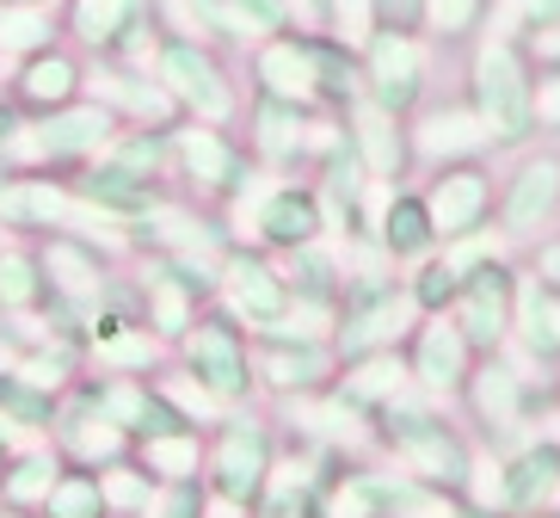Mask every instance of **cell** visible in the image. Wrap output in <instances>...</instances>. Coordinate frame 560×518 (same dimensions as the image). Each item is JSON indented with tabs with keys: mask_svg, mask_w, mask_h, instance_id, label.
I'll return each mask as SVG.
<instances>
[{
	"mask_svg": "<svg viewBox=\"0 0 560 518\" xmlns=\"http://www.w3.org/2000/svg\"><path fill=\"white\" fill-rule=\"evenodd\" d=\"M468 105H475L480 130L493 149H517L536 136V62L517 37L493 32L475 50V68H468Z\"/></svg>",
	"mask_w": 560,
	"mask_h": 518,
	"instance_id": "obj_1",
	"label": "cell"
},
{
	"mask_svg": "<svg viewBox=\"0 0 560 518\" xmlns=\"http://www.w3.org/2000/svg\"><path fill=\"white\" fill-rule=\"evenodd\" d=\"M388 445L407 457V469L419 482L431 487H462L468 482V451H462V438L450 433L444 419H431L425 407H395L388 402Z\"/></svg>",
	"mask_w": 560,
	"mask_h": 518,
	"instance_id": "obj_2",
	"label": "cell"
},
{
	"mask_svg": "<svg viewBox=\"0 0 560 518\" xmlns=\"http://www.w3.org/2000/svg\"><path fill=\"white\" fill-rule=\"evenodd\" d=\"M363 100H376L382 112L407 117L425 93V50H419V37L412 32H376L363 44Z\"/></svg>",
	"mask_w": 560,
	"mask_h": 518,
	"instance_id": "obj_3",
	"label": "cell"
},
{
	"mask_svg": "<svg viewBox=\"0 0 560 518\" xmlns=\"http://www.w3.org/2000/svg\"><path fill=\"white\" fill-rule=\"evenodd\" d=\"M511 302H517V278H511L499 260H480V266H468L462 272V290H456V327H462V339L475 352H493L499 339L511 334Z\"/></svg>",
	"mask_w": 560,
	"mask_h": 518,
	"instance_id": "obj_4",
	"label": "cell"
},
{
	"mask_svg": "<svg viewBox=\"0 0 560 518\" xmlns=\"http://www.w3.org/2000/svg\"><path fill=\"white\" fill-rule=\"evenodd\" d=\"M419 315L412 290H395V285H358L346 302V321H339V352L346 358H370V352H395V339L407 334V321Z\"/></svg>",
	"mask_w": 560,
	"mask_h": 518,
	"instance_id": "obj_5",
	"label": "cell"
},
{
	"mask_svg": "<svg viewBox=\"0 0 560 518\" xmlns=\"http://www.w3.org/2000/svg\"><path fill=\"white\" fill-rule=\"evenodd\" d=\"M154 81H161L166 93H173V105L198 112L203 124H215V117H229V112H234V93H229V81H222L215 56H210V50H198L191 37H173V44H161Z\"/></svg>",
	"mask_w": 560,
	"mask_h": 518,
	"instance_id": "obj_6",
	"label": "cell"
},
{
	"mask_svg": "<svg viewBox=\"0 0 560 518\" xmlns=\"http://www.w3.org/2000/svg\"><path fill=\"white\" fill-rule=\"evenodd\" d=\"M425 210H431V234L438 241H462V234H475L493 210V185L475 161H450L438 168V185L425 192Z\"/></svg>",
	"mask_w": 560,
	"mask_h": 518,
	"instance_id": "obj_7",
	"label": "cell"
},
{
	"mask_svg": "<svg viewBox=\"0 0 560 518\" xmlns=\"http://www.w3.org/2000/svg\"><path fill=\"white\" fill-rule=\"evenodd\" d=\"M68 32L112 56H142V44L154 37V7L149 0H74Z\"/></svg>",
	"mask_w": 560,
	"mask_h": 518,
	"instance_id": "obj_8",
	"label": "cell"
},
{
	"mask_svg": "<svg viewBox=\"0 0 560 518\" xmlns=\"http://www.w3.org/2000/svg\"><path fill=\"white\" fill-rule=\"evenodd\" d=\"M112 124H117L112 105L68 100V105H56V112H44V124L25 136V149L44 154V161H81V154H100L105 142H112Z\"/></svg>",
	"mask_w": 560,
	"mask_h": 518,
	"instance_id": "obj_9",
	"label": "cell"
},
{
	"mask_svg": "<svg viewBox=\"0 0 560 518\" xmlns=\"http://www.w3.org/2000/svg\"><path fill=\"white\" fill-rule=\"evenodd\" d=\"M185 358H191V370H198V383L210 389V395H222V402H241V395L253 389L247 346H241V334H234L229 321H198L191 339H185Z\"/></svg>",
	"mask_w": 560,
	"mask_h": 518,
	"instance_id": "obj_10",
	"label": "cell"
},
{
	"mask_svg": "<svg viewBox=\"0 0 560 518\" xmlns=\"http://www.w3.org/2000/svg\"><path fill=\"white\" fill-rule=\"evenodd\" d=\"M265 482H271V433L253 419H234L215 445V487L229 500H259Z\"/></svg>",
	"mask_w": 560,
	"mask_h": 518,
	"instance_id": "obj_11",
	"label": "cell"
},
{
	"mask_svg": "<svg viewBox=\"0 0 560 518\" xmlns=\"http://www.w3.org/2000/svg\"><path fill=\"white\" fill-rule=\"evenodd\" d=\"M560 210V161H524V173L505 185V204H499V222L505 234H542V222Z\"/></svg>",
	"mask_w": 560,
	"mask_h": 518,
	"instance_id": "obj_12",
	"label": "cell"
},
{
	"mask_svg": "<svg viewBox=\"0 0 560 518\" xmlns=\"http://www.w3.org/2000/svg\"><path fill=\"white\" fill-rule=\"evenodd\" d=\"M259 87H265V100H283V105H314L320 100L308 37H265L259 44Z\"/></svg>",
	"mask_w": 560,
	"mask_h": 518,
	"instance_id": "obj_13",
	"label": "cell"
},
{
	"mask_svg": "<svg viewBox=\"0 0 560 518\" xmlns=\"http://www.w3.org/2000/svg\"><path fill=\"white\" fill-rule=\"evenodd\" d=\"M468 358H475V346H468L462 327L444 315H431L425 327H419V339H412V377L425 389H462L468 383Z\"/></svg>",
	"mask_w": 560,
	"mask_h": 518,
	"instance_id": "obj_14",
	"label": "cell"
},
{
	"mask_svg": "<svg viewBox=\"0 0 560 518\" xmlns=\"http://www.w3.org/2000/svg\"><path fill=\"white\" fill-rule=\"evenodd\" d=\"M346 117H351V142H358L363 168L376 173V180H395V173L407 168V136H400V117L382 112V105L363 100V93L346 105Z\"/></svg>",
	"mask_w": 560,
	"mask_h": 518,
	"instance_id": "obj_15",
	"label": "cell"
},
{
	"mask_svg": "<svg viewBox=\"0 0 560 518\" xmlns=\"http://www.w3.org/2000/svg\"><path fill=\"white\" fill-rule=\"evenodd\" d=\"M203 32L229 37V44H265L271 32H283V0H185Z\"/></svg>",
	"mask_w": 560,
	"mask_h": 518,
	"instance_id": "obj_16",
	"label": "cell"
},
{
	"mask_svg": "<svg viewBox=\"0 0 560 518\" xmlns=\"http://www.w3.org/2000/svg\"><path fill=\"white\" fill-rule=\"evenodd\" d=\"M412 149L425 154V161H475L480 149H493L487 142V130H480L475 105H438V112H425V124L412 130Z\"/></svg>",
	"mask_w": 560,
	"mask_h": 518,
	"instance_id": "obj_17",
	"label": "cell"
},
{
	"mask_svg": "<svg viewBox=\"0 0 560 518\" xmlns=\"http://www.w3.org/2000/svg\"><path fill=\"white\" fill-rule=\"evenodd\" d=\"M173 149H179L185 173H191L198 185H210V192H234V185L247 180L241 149H234L229 136H215V130H179L173 136Z\"/></svg>",
	"mask_w": 560,
	"mask_h": 518,
	"instance_id": "obj_18",
	"label": "cell"
},
{
	"mask_svg": "<svg viewBox=\"0 0 560 518\" xmlns=\"http://www.w3.org/2000/svg\"><path fill=\"white\" fill-rule=\"evenodd\" d=\"M81 100V68L62 50H32L19 68V105L25 112H56V105Z\"/></svg>",
	"mask_w": 560,
	"mask_h": 518,
	"instance_id": "obj_19",
	"label": "cell"
},
{
	"mask_svg": "<svg viewBox=\"0 0 560 518\" xmlns=\"http://www.w3.org/2000/svg\"><path fill=\"white\" fill-rule=\"evenodd\" d=\"M468 402H475V414L487 419V433H517L524 426V377H511L505 365H487V370H468Z\"/></svg>",
	"mask_w": 560,
	"mask_h": 518,
	"instance_id": "obj_20",
	"label": "cell"
},
{
	"mask_svg": "<svg viewBox=\"0 0 560 518\" xmlns=\"http://www.w3.org/2000/svg\"><path fill=\"white\" fill-rule=\"evenodd\" d=\"M229 297H234V309L247 321H278L283 309H290V290H283V278L265 260H253V253H234L229 260Z\"/></svg>",
	"mask_w": 560,
	"mask_h": 518,
	"instance_id": "obj_21",
	"label": "cell"
},
{
	"mask_svg": "<svg viewBox=\"0 0 560 518\" xmlns=\"http://www.w3.org/2000/svg\"><path fill=\"white\" fill-rule=\"evenodd\" d=\"M81 192L93 204H105V210H124V217H142V210H154V185L149 173L136 168V161H124V154H112V161H100V168L81 180Z\"/></svg>",
	"mask_w": 560,
	"mask_h": 518,
	"instance_id": "obj_22",
	"label": "cell"
},
{
	"mask_svg": "<svg viewBox=\"0 0 560 518\" xmlns=\"http://www.w3.org/2000/svg\"><path fill=\"white\" fill-rule=\"evenodd\" d=\"M511 327L524 334L529 352L560 358V297L542 278H517V302H511Z\"/></svg>",
	"mask_w": 560,
	"mask_h": 518,
	"instance_id": "obj_23",
	"label": "cell"
},
{
	"mask_svg": "<svg viewBox=\"0 0 560 518\" xmlns=\"http://www.w3.org/2000/svg\"><path fill=\"white\" fill-rule=\"evenodd\" d=\"M259 234L271 248H308L314 234H320V204H314V192H296V185L271 192L259 210Z\"/></svg>",
	"mask_w": 560,
	"mask_h": 518,
	"instance_id": "obj_24",
	"label": "cell"
},
{
	"mask_svg": "<svg viewBox=\"0 0 560 518\" xmlns=\"http://www.w3.org/2000/svg\"><path fill=\"white\" fill-rule=\"evenodd\" d=\"M376 229H382V248L395 253V260H425V253L438 248L431 210H425V198H412V192H388Z\"/></svg>",
	"mask_w": 560,
	"mask_h": 518,
	"instance_id": "obj_25",
	"label": "cell"
},
{
	"mask_svg": "<svg viewBox=\"0 0 560 518\" xmlns=\"http://www.w3.org/2000/svg\"><path fill=\"white\" fill-rule=\"evenodd\" d=\"M560 494V445H529L517 463H505V500L511 513H536Z\"/></svg>",
	"mask_w": 560,
	"mask_h": 518,
	"instance_id": "obj_26",
	"label": "cell"
},
{
	"mask_svg": "<svg viewBox=\"0 0 560 518\" xmlns=\"http://www.w3.org/2000/svg\"><path fill=\"white\" fill-rule=\"evenodd\" d=\"M259 377H265L271 389H283V395H290V389H296V395H308V389L327 383V352L308 346V339H302L296 352L283 346V339H271V352H265Z\"/></svg>",
	"mask_w": 560,
	"mask_h": 518,
	"instance_id": "obj_27",
	"label": "cell"
},
{
	"mask_svg": "<svg viewBox=\"0 0 560 518\" xmlns=\"http://www.w3.org/2000/svg\"><path fill=\"white\" fill-rule=\"evenodd\" d=\"M100 87H105V100L112 105H124V112H136L142 117V124H173V112H179V105H173V93H166L161 81H136V74H100Z\"/></svg>",
	"mask_w": 560,
	"mask_h": 518,
	"instance_id": "obj_28",
	"label": "cell"
},
{
	"mask_svg": "<svg viewBox=\"0 0 560 518\" xmlns=\"http://www.w3.org/2000/svg\"><path fill=\"white\" fill-rule=\"evenodd\" d=\"M302 130H308V105L259 100V154H271V161H290V154L302 149Z\"/></svg>",
	"mask_w": 560,
	"mask_h": 518,
	"instance_id": "obj_29",
	"label": "cell"
},
{
	"mask_svg": "<svg viewBox=\"0 0 560 518\" xmlns=\"http://www.w3.org/2000/svg\"><path fill=\"white\" fill-rule=\"evenodd\" d=\"M56 482H62V463L50 451H37V457H19L13 475H0V494H7V506H44Z\"/></svg>",
	"mask_w": 560,
	"mask_h": 518,
	"instance_id": "obj_30",
	"label": "cell"
},
{
	"mask_svg": "<svg viewBox=\"0 0 560 518\" xmlns=\"http://www.w3.org/2000/svg\"><path fill=\"white\" fill-rule=\"evenodd\" d=\"M0 217H13V222H44L50 229L56 217H62V192H56L50 180H19L0 192Z\"/></svg>",
	"mask_w": 560,
	"mask_h": 518,
	"instance_id": "obj_31",
	"label": "cell"
},
{
	"mask_svg": "<svg viewBox=\"0 0 560 518\" xmlns=\"http://www.w3.org/2000/svg\"><path fill=\"white\" fill-rule=\"evenodd\" d=\"M358 365V377H351V402H388V395H400V383H407V365H400L395 352H370V358H351Z\"/></svg>",
	"mask_w": 560,
	"mask_h": 518,
	"instance_id": "obj_32",
	"label": "cell"
},
{
	"mask_svg": "<svg viewBox=\"0 0 560 518\" xmlns=\"http://www.w3.org/2000/svg\"><path fill=\"white\" fill-rule=\"evenodd\" d=\"M320 25H327L346 50H363L376 37V0H320Z\"/></svg>",
	"mask_w": 560,
	"mask_h": 518,
	"instance_id": "obj_33",
	"label": "cell"
},
{
	"mask_svg": "<svg viewBox=\"0 0 560 518\" xmlns=\"http://www.w3.org/2000/svg\"><path fill=\"white\" fill-rule=\"evenodd\" d=\"M290 297H308V302H327L332 297V260L320 248H290V278H283Z\"/></svg>",
	"mask_w": 560,
	"mask_h": 518,
	"instance_id": "obj_34",
	"label": "cell"
},
{
	"mask_svg": "<svg viewBox=\"0 0 560 518\" xmlns=\"http://www.w3.org/2000/svg\"><path fill=\"white\" fill-rule=\"evenodd\" d=\"M50 518H105V494H100V475H62L44 500Z\"/></svg>",
	"mask_w": 560,
	"mask_h": 518,
	"instance_id": "obj_35",
	"label": "cell"
},
{
	"mask_svg": "<svg viewBox=\"0 0 560 518\" xmlns=\"http://www.w3.org/2000/svg\"><path fill=\"white\" fill-rule=\"evenodd\" d=\"M480 13H487V0H425L419 7V25L438 37H468Z\"/></svg>",
	"mask_w": 560,
	"mask_h": 518,
	"instance_id": "obj_36",
	"label": "cell"
},
{
	"mask_svg": "<svg viewBox=\"0 0 560 518\" xmlns=\"http://www.w3.org/2000/svg\"><path fill=\"white\" fill-rule=\"evenodd\" d=\"M149 469H166V482H185L191 469H198V433H161L149 438Z\"/></svg>",
	"mask_w": 560,
	"mask_h": 518,
	"instance_id": "obj_37",
	"label": "cell"
},
{
	"mask_svg": "<svg viewBox=\"0 0 560 518\" xmlns=\"http://www.w3.org/2000/svg\"><path fill=\"white\" fill-rule=\"evenodd\" d=\"M44 297V278H37V266L25 260V253H0V302L7 309H25V302Z\"/></svg>",
	"mask_w": 560,
	"mask_h": 518,
	"instance_id": "obj_38",
	"label": "cell"
},
{
	"mask_svg": "<svg viewBox=\"0 0 560 518\" xmlns=\"http://www.w3.org/2000/svg\"><path fill=\"white\" fill-rule=\"evenodd\" d=\"M0 44H7V50H50L44 7H7V13H0Z\"/></svg>",
	"mask_w": 560,
	"mask_h": 518,
	"instance_id": "obj_39",
	"label": "cell"
},
{
	"mask_svg": "<svg viewBox=\"0 0 560 518\" xmlns=\"http://www.w3.org/2000/svg\"><path fill=\"white\" fill-rule=\"evenodd\" d=\"M456 290H462V272L444 260V266H425V272H419V285H412V302H419L425 315H438V309H450V302H456Z\"/></svg>",
	"mask_w": 560,
	"mask_h": 518,
	"instance_id": "obj_40",
	"label": "cell"
},
{
	"mask_svg": "<svg viewBox=\"0 0 560 518\" xmlns=\"http://www.w3.org/2000/svg\"><path fill=\"white\" fill-rule=\"evenodd\" d=\"M100 494L105 506H149V475H136V469H112V475H100Z\"/></svg>",
	"mask_w": 560,
	"mask_h": 518,
	"instance_id": "obj_41",
	"label": "cell"
},
{
	"mask_svg": "<svg viewBox=\"0 0 560 518\" xmlns=\"http://www.w3.org/2000/svg\"><path fill=\"white\" fill-rule=\"evenodd\" d=\"M19 149H25V117H19V105H0V185H7Z\"/></svg>",
	"mask_w": 560,
	"mask_h": 518,
	"instance_id": "obj_42",
	"label": "cell"
},
{
	"mask_svg": "<svg viewBox=\"0 0 560 518\" xmlns=\"http://www.w3.org/2000/svg\"><path fill=\"white\" fill-rule=\"evenodd\" d=\"M560 130V62H548V74L536 81V130Z\"/></svg>",
	"mask_w": 560,
	"mask_h": 518,
	"instance_id": "obj_43",
	"label": "cell"
},
{
	"mask_svg": "<svg viewBox=\"0 0 560 518\" xmlns=\"http://www.w3.org/2000/svg\"><path fill=\"white\" fill-rule=\"evenodd\" d=\"M0 414H7V419H13V414L50 419V402H44V395H32V389H19V383H0Z\"/></svg>",
	"mask_w": 560,
	"mask_h": 518,
	"instance_id": "obj_44",
	"label": "cell"
},
{
	"mask_svg": "<svg viewBox=\"0 0 560 518\" xmlns=\"http://www.w3.org/2000/svg\"><path fill=\"white\" fill-rule=\"evenodd\" d=\"M560 25V0H517V32H548Z\"/></svg>",
	"mask_w": 560,
	"mask_h": 518,
	"instance_id": "obj_45",
	"label": "cell"
},
{
	"mask_svg": "<svg viewBox=\"0 0 560 518\" xmlns=\"http://www.w3.org/2000/svg\"><path fill=\"white\" fill-rule=\"evenodd\" d=\"M536 278H542V285L560 297V241H548V248H536Z\"/></svg>",
	"mask_w": 560,
	"mask_h": 518,
	"instance_id": "obj_46",
	"label": "cell"
},
{
	"mask_svg": "<svg viewBox=\"0 0 560 518\" xmlns=\"http://www.w3.org/2000/svg\"><path fill=\"white\" fill-rule=\"evenodd\" d=\"M529 56H542V62H560V25H548V32H529Z\"/></svg>",
	"mask_w": 560,
	"mask_h": 518,
	"instance_id": "obj_47",
	"label": "cell"
},
{
	"mask_svg": "<svg viewBox=\"0 0 560 518\" xmlns=\"http://www.w3.org/2000/svg\"><path fill=\"white\" fill-rule=\"evenodd\" d=\"M7 451H13V419L0 414V457H7Z\"/></svg>",
	"mask_w": 560,
	"mask_h": 518,
	"instance_id": "obj_48",
	"label": "cell"
},
{
	"mask_svg": "<svg viewBox=\"0 0 560 518\" xmlns=\"http://www.w3.org/2000/svg\"><path fill=\"white\" fill-rule=\"evenodd\" d=\"M7 7H50V0H7Z\"/></svg>",
	"mask_w": 560,
	"mask_h": 518,
	"instance_id": "obj_49",
	"label": "cell"
}]
</instances>
